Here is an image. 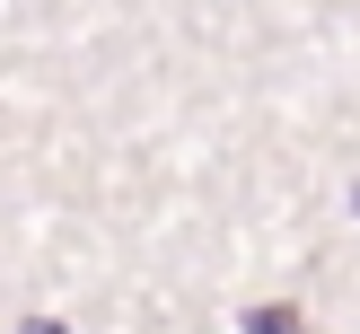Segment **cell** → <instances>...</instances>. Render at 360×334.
<instances>
[{"instance_id":"cell-1","label":"cell","mask_w":360,"mask_h":334,"mask_svg":"<svg viewBox=\"0 0 360 334\" xmlns=\"http://www.w3.org/2000/svg\"><path fill=\"white\" fill-rule=\"evenodd\" d=\"M246 334H308V326H299V308H255V326H246Z\"/></svg>"},{"instance_id":"cell-2","label":"cell","mask_w":360,"mask_h":334,"mask_svg":"<svg viewBox=\"0 0 360 334\" xmlns=\"http://www.w3.org/2000/svg\"><path fill=\"white\" fill-rule=\"evenodd\" d=\"M27 334H62V326H27Z\"/></svg>"}]
</instances>
